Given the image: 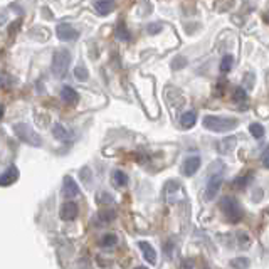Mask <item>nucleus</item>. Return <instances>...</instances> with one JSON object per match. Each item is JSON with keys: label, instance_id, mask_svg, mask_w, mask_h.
Returning a JSON list of instances; mask_svg holds the SVG:
<instances>
[{"label": "nucleus", "instance_id": "nucleus-1", "mask_svg": "<svg viewBox=\"0 0 269 269\" xmlns=\"http://www.w3.org/2000/svg\"><path fill=\"white\" fill-rule=\"evenodd\" d=\"M205 130H210L214 133H226V131L234 130L239 121L236 118H224V116H215V114H207L204 116V121H202Z\"/></svg>", "mask_w": 269, "mask_h": 269}, {"label": "nucleus", "instance_id": "nucleus-2", "mask_svg": "<svg viewBox=\"0 0 269 269\" xmlns=\"http://www.w3.org/2000/svg\"><path fill=\"white\" fill-rule=\"evenodd\" d=\"M71 63V52L68 49H57L52 56V73L57 78H64Z\"/></svg>", "mask_w": 269, "mask_h": 269}, {"label": "nucleus", "instance_id": "nucleus-3", "mask_svg": "<svg viewBox=\"0 0 269 269\" xmlns=\"http://www.w3.org/2000/svg\"><path fill=\"white\" fill-rule=\"evenodd\" d=\"M220 210H222V214L231 222H239L242 219V207L232 197H222V200H220Z\"/></svg>", "mask_w": 269, "mask_h": 269}, {"label": "nucleus", "instance_id": "nucleus-4", "mask_svg": "<svg viewBox=\"0 0 269 269\" xmlns=\"http://www.w3.org/2000/svg\"><path fill=\"white\" fill-rule=\"evenodd\" d=\"M14 131L15 135L19 136V140L30 145V147H41L42 145V138L27 125V123H17V125H14Z\"/></svg>", "mask_w": 269, "mask_h": 269}, {"label": "nucleus", "instance_id": "nucleus-5", "mask_svg": "<svg viewBox=\"0 0 269 269\" xmlns=\"http://www.w3.org/2000/svg\"><path fill=\"white\" fill-rule=\"evenodd\" d=\"M222 185V174H212L209 177L205 187V200H214L215 195L219 193V188Z\"/></svg>", "mask_w": 269, "mask_h": 269}, {"label": "nucleus", "instance_id": "nucleus-6", "mask_svg": "<svg viewBox=\"0 0 269 269\" xmlns=\"http://www.w3.org/2000/svg\"><path fill=\"white\" fill-rule=\"evenodd\" d=\"M56 34H57V37L61 39V41H64V42H71V41H76L78 36H79V32L76 29L73 27L71 24H66V22H63V24H59L57 25V29H56Z\"/></svg>", "mask_w": 269, "mask_h": 269}, {"label": "nucleus", "instance_id": "nucleus-7", "mask_svg": "<svg viewBox=\"0 0 269 269\" xmlns=\"http://www.w3.org/2000/svg\"><path fill=\"white\" fill-rule=\"evenodd\" d=\"M78 214H79V207L76 202H73V200L64 202L63 207H61V212H59L63 220H74L78 217Z\"/></svg>", "mask_w": 269, "mask_h": 269}, {"label": "nucleus", "instance_id": "nucleus-8", "mask_svg": "<svg viewBox=\"0 0 269 269\" xmlns=\"http://www.w3.org/2000/svg\"><path fill=\"white\" fill-rule=\"evenodd\" d=\"M198 169H200V157H188L185 158L182 165V174L185 177H192V175L197 174Z\"/></svg>", "mask_w": 269, "mask_h": 269}, {"label": "nucleus", "instance_id": "nucleus-9", "mask_svg": "<svg viewBox=\"0 0 269 269\" xmlns=\"http://www.w3.org/2000/svg\"><path fill=\"white\" fill-rule=\"evenodd\" d=\"M63 195L66 198H74L79 195V187L74 182L73 177H64V185H63Z\"/></svg>", "mask_w": 269, "mask_h": 269}, {"label": "nucleus", "instance_id": "nucleus-10", "mask_svg": "<svg viewBox=\"0 0 269 269\" xmlns=\"http://www.w3.org/2000/svg\"><path fill=\"white\" fill-rule=\"evenodd\" d=\"M17 179H19V170H17V167H10V169H7L0 175V185L2 187H8V185L17 182Z\"/></svg>", "mask_w": 269, "mask_h": 269}, {"label": "nucleus", "instance_id": "nucleus-11", "mask_svg": "<svg viewBox=\"0 0 269 269\" xmlns=\"http://www.w3.org/2000/svg\"><path fill=\"white\" fill-rule=\"evenodd\" d=\"M94 10L99 15H108L114 10V0H98L94 2Z\"/></svg>", "mask_w": 269, "mask_h": 269}, {"label": "nucleus", "instance_id": "nucleus-12", "mask_svg": "<svg viewBox=\"0 0 269 269\" xmlns=\"http://www.w3.org/2000/svg\"><path fill=\"white\" fill-rule=\"evenodd\" d=\"M61 99L68 104H76L79 101V94L76 92V90H73L71 86H64L63 90H61Z\"/></svg>", "mask_w": 269, "mask_h": 269}, {"label": "nucleus", "instance_id": "nucleus-13", "mask_svg": "<svg viewBox=\"0 0 269 269\" xmlns=\"http://www.w3.org/2000/svg\"><path fill=\"white\" fill-rule=\"evenodd\" d=\"M138 246H140V249H142V253H143V258L147 259L148 263L155 264L157 263V253H155V249L152 248V244H148L147 241H140Z\"/></svg>", "mask_w": 269, "mask_h": 269}, {"label": "nucleus", "instance_id": "nucleus-14", "mask_svg": "<svg viewBox=\"0 0 269 269\" xmlns=\"http://www.w3.org/2000/svg\"><path fill=\"white\" fill-rule=\"evenodd\" d=\"M52 135H54V138L59 140V142H68V140L71 138V133H69L63 125H59V123H56V125L52 126Z\"/></svg>", "mask_w": 269, "mask_h": 269}, {"label": "nucleus", "instance_id": "nucleus-15", "mask_svg": "<svg viewBox=\"0 0 269 269\" xmlns=\"http://www.w3.org/2000/svg\"><path fill=\"white\" fill-rule=\"evenodd\" d=\"M195 123H197L195 111H187V113L182 114V118H180V125H182L183 128H192Z\"/></svg>", "mask_w": 269, "mask_h": 269}, {"label": "nucleus", "instance_id": "nucleus-16", "mask_svg": "<svg viewBox=\"0 0 269 269\" xmlns=\"http://www.w3.org/2000/svg\"><path fill=\"white\" fill-rule=\"evenodd\" d=\"M113 185L114 187H125V185L128 183V177H126V174L125 172H121V170H114L113 172Z\"/></svg>", "mask_w": 269, "mask_h": 269}, {"label": "nucleus", "instance_id": "nucleus-17", "mask_svg": "<svg viewBox=\"0 0 269 269\" xmlns=\"http://www.w3.org/2000/svg\"><path fill=\"white\" fill-rule=\"evenodd\" d=\"M116 242H118V237L114 236V234H111V232L104 234V236L99 239V244L103 246V248H113V246L116 244Z\"/></svg>", "mask_w": 269, "mask_h": 269}, {"label": "nucleus", "instance_id": "nucleus-18", "mask_svg": "<svg viewBox=\"0 0 269 269\" xmlns=\"http://www.w3.org/2000/svg\"><path fill=\"white\" fill-rule=\"evenodd\" d=\"M234 147H236V138H234V136H229V138H226V140H222V142H220L219 152L227 153V152H231Z\"/></svg>", "mask_w": 269, "mask_h": 269}, {"label": "nucleus", "instance_id": "nucleus-19", "mask_svg": "<svg viewBox=\"0 0 269 269\" xmlns=\"http://www.w3.org/2000/svg\"><path fill=\"white\" fill-rule=\"evenodd\" d=\"M232 99L236 101V103H244V101L248 99V92H246L244 88H236L232 92Z\"/></svg>", "mask_w": 269, "mask_h": 269}, {"label": "nucleus", "instance_id": "nucleus-20", "mask_svg": "<svg viewBox=\"0 0 269 269\" xmlns=\"http://www.w3.org/2000/svg\"><path fill=\"white\" fill-rule=\"evenodd\" d=\"M114 210H101V212L98 214V220L101 224H108L111 222V220L114 219Z\"/></svg>", "mask_w": 269, "mask_h": 269}, {"label": "nucleus", "instance_id": "nucleus-21", "mask_svg": "<svg viewBox=\"0 0 269 269\" xmlns=\"http://www.w3.org/2000/svg\"><path fill=\"white\" fill-rule=\"evenodd\" d=\"M249 131H251V135L258 140L264 136V128H263V125H259V123H253V125L249 126Z\"/></svg>", "mask_w": 269, "mask_h": 269}, {"label": "nucleus", "instance_id": "nucleus-22", "mask_svg": "<svg viewBox=\"0 0 269 269\" xmlns=\"http://www.w3.org/2000/svg\"><path fill=\"white\" fill-rule=\"evenodd\" d=\"M234 64V57L232 56H224L222 57V63H220V71L222 73H229L232 69Z\"/></svg>", "mask_w": 269, "mask_h": 269}, {"label": "nucleus", "instance_id": "nucleus-23", "mask_svg": "<svg viewBox=\"0 0 269 269\" xmlns=\"http://www.w3.org/2000/svg\"><path fill=\"white\" fill-rule=\"evenodd\" d=\"M231 266L234 269H246V268H249V259L236 258V259H232V261H231Z\"/></svg>", "mask_w": 269, "mask_h": 269}, {"label": "nucleus", "instance_id": "nucleus-24", "mask_svg": "<svg viewBox=\"0 0 269 269\" xmlns=\"http://www.w3.org/2000/svg\"><path fill=\"white\" fill-rule=\"evenodd\" d=\"M116 37L120 39V41H130V32H128V29L125 27V24H120L116 27Z\"/></svg>", "mask_w": 269, "mask_h": 269}, {"label": "nucleus", "instance_id": "nucleus-25", "mask_svg": "<svg viewBox=\"0 0 269 269\" xmlns=\"http://www.w3.org/2000/svg\"><path fill=\"white\" fill-rule=\"evenodd\" d=\"M74 76H76L78 81H88V78H90V73H88L86 68H83V66H78V68L74 69Z\"/></svg>", "mask_w": 269, "mask_h": 269}, {"label": "nucleus", "instance_id": "nucleus-26", "mask_svg": "<svg viewBox=\"0 0 269 269\" xmlns=\"http://www.w3.org/2000/svg\"><path fill=\"white\" fill-rule=\"evenodd\" d=\"M147 30H148V34L155 36V34H158V32H160V30H162V24H158V22H153V24H150V25H148Z\"/></svg>", "mask_w": 269, "mask_h": 269}, {"label": "nucleus", "instance_id": "nucleus-27", "mask_svg": "<svg viewBox=\"0 0 269 269\" xmlns=\"http://www.w3.org/2000/svg\"><path fill=\"white\" fill-rule=\"evenodd\" d=\"M96 200L101 202V204H109V202H113V197L108 195V193H99V195L96 197Z\"/></svg>", "mask_w": 269, "mask_h": 269}, {"label": "nucleus", "instance_id": "nucleus-28", "mask_svg": "<svg viewBox=\"0 0 269 269\" xmlns=\"http://www.w3.org/2000/svg\"><path fill=\"white\" fill-rule=\"evenodd\" d=\"M10 85V81H8V76L3 73H0V88H7Z\"/></svg>", "mask_w": 269, "mask_h": 269}, {"label": "nucleus", "instance_id": "nucleus-29", "mask_svg": "<svg viewBox=\"0 0 269 269\" xmlns=\"http://www.w3.org/2000/svg\"><path fill=\"white\" fill-rule=\"evenodd\" d=\"M263 165L266 167V169H269V148L264 152V155H263Z\"/></svg>", "mask_w": 269, "mask_h": 269}, {"label": "nucleus", "instance_id": "nucleus-30", "mask_svg": "<svg viewBox=\"0 0 269 269\" xmlns=\"http://www.w3.org/2000/svg\"><path fill=\"white\" fill-rule=\"evenodd\" d=\"M249 180H251V175H249L248 179H246V177H242V179H237V180H236V185H244V183H248Z\"/></svg>", "mask_w": 269, "mask_h": 269}, {"label": "nucleus", "instance_id": "nucleus-31", "mask_svg": "<svg viewBox=\"0 0 269 269\" xmlns=\"http://www.w3.org/2000/svg\"><path fill=\"white\" fill-rule=\"evenodd\" d=\"M180 269H192V263L190 261H182V266Z\"/></svg>", "mask_w": 269, "mask_h": 269}, {"label": "nucleus", "instance_id": "nucleus-32", "mask_svg": "<svg viewBox=\"0 0 269 269\" xmlns=\"http://www.w3.org/2000/svg\"><path fill=\"white\" fill-rule=\"evenodd\" d=\"M2 116H3V106L0 104V120H2Z\"/></svg>", "mask_w": 269, "mask_h": 269}, {"label": "nucleus", "instance_id": "nucleus-33", "mask_svg": "<svg viewBox=\"0 0 269 269\" xmlns=\"http://www.w3.org/2000/svg\"><path fill=\"white\" fill-rule=\"evenodd\" d=\"M264 20H266V22H268V24H269V12H268V14H266V15H264Z\"/></svg>", "mask_w": 269, "mask_h": 269}, {"label": "nucleus", "instance_id": "nucleus-34", "mask_svg": "<svg viewBox=\"0 0 269 269\" xmlns=\"http://www.w3.org/2000/svg\"><path fill=\"white\" fill-rule=\"evenodd\" d=\"M135 269H147V268H143V266H140V268H135Z\"/></svg>", "mask_w": 269, "mask_h": 269}]
</instances>
